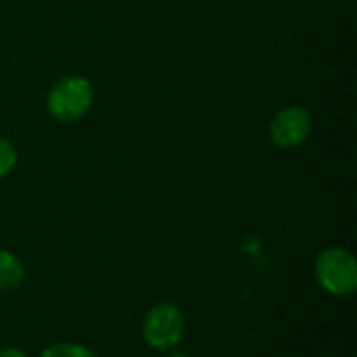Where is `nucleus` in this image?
Wrapping results in <instances>:
<instances>
[{
  "instance_id": "obj_4",
  "label": "nucleus",
  "mask_w": 357,
  "mask_h": 357,
  "mask_svg": "<svg viewBox=\"0 0 357 357\" xmlns=\"http://www.w3.org/2000/svg\"><path fill=\"white\" fill-rule=\"evenodd\" d=\"M312 113L301 105H289L280 109L270 121V140L282 149H299L312 134Z\"/></svg>"
},
{
  "instance_id": "obj_1",
  "label": "nucleus",
  "mask_w": 357,
  "mask_h": 357,
  "mask_svg": "<svg viewBox=\"0 0 357 357\" xmlns=\"http://www.w3.org/2000/svg\"><path fill=\"white\" fill-rule=\"evenodd\" d=\"M94 105V88L84 75H65L56 79L46 96L48 115L61 123H73L86 117Z\"/></svg>"
},
{
  "instance_id": "obj_3",
  "label": "nucleus",
  "mask_w": 357,
  "mask_h": 357,
  "mask_svg": "<svg viewBox=\"0 0 357 357\" xmlns=\"http://www.w3.org/2000/svg\"><path fill=\"white\" fill-rule=\"evenodd\" d=\"M186 335L184 312L167 301L155 303L146 310L142 320V339L151 349L169 351L176 349Z\"/></svg>"
},
{
  "instance_id": "obj_9",
  "label": "nucleus",
  "mask_w": 357,
  "mask_h": 357,
  "mask_svg": "<svg viewBox=\"0 0 357 357\" xmlns=\"http://www.w3.org/2000/svg\"><path fill=\"white\" fill-rule=\"evenodd\" d=\"M165 357H190V356H188V354H184V351H178V349H169Z\"/></svg>"
},
{
  "instance_id": "obj_7",
  "label": "nucleus",
  "mask_w": 357,
  "mask_h": 357,
  "mask_svg": "<svg viewBox=\"0 0 357 357\" xmlns=\"http://www.w3.org/2000/svg\"><path fill=\"white\" fill-rule=\"evenodd\" d=\"M17 165V149L10 140L0 138V178L8 176Z\"/></svg>"
},
{
  "instance_id": "obj_8",
  "label": "nucleus",
  "mask_w": 357,
  "mask_h": 357,
  "mask_svg": "<svg viewBox=\"0 0 357 357\" xmlns=\"http://www.w3.org/2000/svg\"><path fill=\"white\" fill-rule=\"evenodd\" d=\"M0 357H27V354L23 349H19V347H2Z\"/></svg>"
},
{
  "instance_id": "obj_6",
  "label": "nucleus",
  "mask_w": 357,
  "mask_h": 357,
  "mask_svg": "<svg viewBox=\"0 0 357 357\" xmlns=\"http://www.w3.org/2000/svg\"><path fill=\"white\" fill-rule=\"evenodd\" d=\"M38 357H98L90 347L82 345V343H71V341H63V343H52L48 345Z\"/></svg>"
},
{
  "instance_id": "obj_5",
  "label": "nucleus",
  "mask_w": 357,
  "mask_h": 357,
  "mask_svg": "<svg viewBox=\"0 0 357 357\" xmlns=\"http://www.w3.org/2000/svg\"><path fill=\"white\" fill-rule=\"evenodd\" d=\"M25 280V266L23 261L13 253L0 249V291H15Z\"/></svg>"
},
{
  "instance_id": "obj_2",
  "label": "nucleus",
  "mask_w": 357,
  "mask_h": 357,
  "mask_svg": "<svg viewBox=\"0 0 357 357\" xmlns=\"http://www.w3.org/2000/svg\"><path fill=\"white\" fill-rule=\"evenodd\" d=\"M314 274L320 289L333 297H351L357 291L356 255L345 247H328L318 253Z\"/></svg>"
}]
</instances>
